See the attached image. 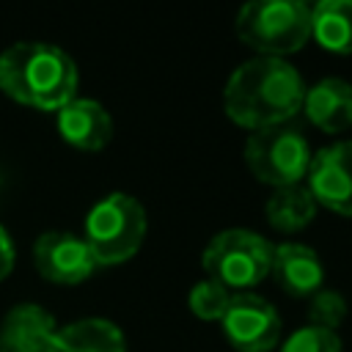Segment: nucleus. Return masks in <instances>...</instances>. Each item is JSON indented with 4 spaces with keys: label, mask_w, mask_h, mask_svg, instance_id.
Wrapping results in <instances>:
<instances>
[{
    "label": "nucleus",
    "mask_w": 352,
    "mask_h": 352,
    "mask_svg": "<svg viewBox=\"0 0 352 352\" xmlns=\"http://www.w3.org/2000/svg\"><path fill=\"white\" fill-rule=\"evenodd\" d=\"M305 88L300 72L286 58L256 55L231 72L223 88V110L250 132L280 126L300 113Z\"/></svg>",
    "instance_id": "nucleus-1"
},
{
    "label": "nucleus",
    "mask_w": 352,
    "mask_h": 352,
    "mask_svg": "<svg viewBox=\"0 0 352 352\" xmlns=\"http://www.w3.org/2000/svg\"><path fill=\"white\" fill-rule=\"evenodd\" d=\"M0 88L22 104L60 110L74 99L77 66L55 44L16 41L0 55Z\"/></svg>",
    "instance_id": "nucleus-2"
},
{
    "label": "nucleus",
    "mask_w": 352,
    "mask_h": 352,
    "mask_svg": "<svg viewBox=\"0 0 352 352\" xmlns=\"http://www.w3.org/2000/svg\"><path fill=\"white\" fill-rule=\"evenodd\" d=\"M236 38L264 58H283L311 38V8L302 0H253L236 11Z\"/></svg>",
    "instance_id": "nucleus-3"
},
{
    "label": "nucleus",
    "mask_w": 352,
    "mask_h": 352,
    "mask_svg": "<svg viewBox=\"0 0 352 352\" xmlns=\"http://www.w3.org/2000/svg\"><path fill=\"white\" fill-rule=\"evenodd\" d=\"M270 264L272 245L250 228H226L214 234L201 253V267L209 280L231 294L258 286L270 275Z\"/></svg>",
    "instance_id": "nucleus-4"
},
{
    "label": "nucleus",
    "mask_w": 352,
    "mask_h": 352,
    "mask_svg": "<svg viewBox=\"0 0 352 352\" xmlns=\"http://www.w3.org/2000/svg\"><path fill=\"white\" fill-rule=\"evenodd\" d=\"M146 236V209L126 192H110L85 217V245L96 264L113 267L138 253Z\"/></svg>",
    "instance_id": "nucleus-5"
},
{
    "label": "nucleus",
    "mask_w": 352,
    "mask_h": 352,
    "mask_svg": "<svg viewBox=\"0 0 352 352\" xmlns=\"http://www.w3.org/2000/svg\"><path fill=\"white\" fill-rule=\"evenodd\" d=\"M248 170L270 187H292L302 184L311 168V143L297 126H270L248 135L242 148Z\"/></svg>",
    "instance_id": "nucleus-6"
},
{
    "label": "nucleus",
    "mask_w": 352,
    "mask_h": 352,
    "mask_svg": "<svg viewBox=\"0 0 352 352\" xmlns=\"http://www.w3.org/2000/svg\"><path fill=\"white\" fill-rule=\"evenodd\" d=\"M228 344L236 352H270L280 341V316L264 297L236 292L220 319Z\"/></svg>",
    "instance_id": "nucleus-7"
},
{
    "label": "nucleus",
    "mask_w": 352,
    "mask_h": 352,
    "mask_svg": "<svg viewBox=\"0 0 352 352\" xmlns=\"http://www.w3.org/2000/svg\"><path fill=\"white\" fill-rule=\"evenodd\" d=\"M308 190L316 206L352 217V140H338L311 157Z\"/></svg>",
    "instance_id": "nucleus-8"
},
{
    "label": "nucleus",
    "mask_w": 352,
    "mask_h": 352,
    "mask_svg": "<svg viewBox=\"0 0 352 352\" xmlns=\"http://www.w3.org/2000/svg\"><path fill=\"white\" fill-rule=\"evenodd\" d=\"M33 261H36V270L47 280L63 283V286H74L85 280L96 267L85 239L66 234V231L41 234L33 245Z\"/></svg>",
    "instance_id": "nucleus-9"
},
{
    "label": "nucleus",
    "mask_w": 352,
    "mask_h": 352,
    "mask_svg": "<svg viewBox=\"0 0 352 352\" xmlns=\"http://www.w3.org/2000/svg\"><path fill=\"white\" fill-rule=\"evenodd\" d=\"M270 275L289 297H311L324 286V267L314 248L300 242H280L272 248Z\"/></svg>",
    "instance_id": "nucleus-10"
},
{
    "label": "nucleus",
    "mask_w": 352,
    "mask_h": 352,
    "mask_svg": "<svg viewBox=\"0 0 352 352\" xmlns=\"http://www.w3.org/2000/svg\"><path fill=\"white\" fill-rule=\"evenodd\" d=\"M300 110L316 129L327 135L352 129V82L341 77H324L314 82L311 88H305Z\"/></svg>",
    "instance_id": "nucleus-11"
},
{
    "label": "nucleus",
    "mask_w": 352,
    "mask_h": 352,
    "mask_svg": "<svg viewBox=\"0 0 352 352\" xmlns=\"http://www.w3.org/2000/svg\"><path fill=\"white\" fill-rule=\"evenodd\" d=\"M58 129L72 146L82 151H99L113 138V118L99 102L74 96L58 110Z\"/></svg>",
    "instance_id": "nucleus-12"
},
{
    "label": "nucleus",
    "mask_w": 352,
    "mask_h": 352,
    "mask_svg": "<svg viewBox=\"0 0 352 352\" xmlns=\"http://www.w3.org/2000/svg\"><path fill=\"white\" fill-rule=\"evenodd\" d=\"M55 336V319L33 302L11 308L0 324V352H47Z\"/></svg>",
    "instance_id": "nucleus-13"
},
{
    "label": "nucleus",
    "mask_w": 352,
    "mask_h": 352,
    "mask_svg": "<svg viewBox=\"0 0 352 352\" xmlns=\"http://www.w3.org/2000/svg\"><path fill=\"white\" fill-rule=\"evenodd\" d=\"M47 352H126V341L118 324L91 316L55 330Z\"/></svg>",
    "instance_id": "nucleus-14"
},
{
    "label": "nucleus",
    "mask_w": 352,
    "mask_h": 352,
    "mask_svg": "<svg viewBox=\"0 0 352 352\" xmlns=\"http://www.w3.org/2000/svg\"><path fill=\"white\" fill-rule=\"evenodd\" d=\"M316 201L305 184H292V187H278L264 204V217L267 223L280 231V234H297L308 228L316 217Z\"/></svg>",
    "instance_id": "nucleus-15"
},
{
    "label": "nucleus",
    "mask_w": 352,
    "mask_h": 352,
    "mask_svg": "<svg viewBox=\"0 0 352 352\" xmlns=\"http://www.w3.org/2000/svg\"><path fill=\"white\" fill-rule=\"evenodd\" d=\"M311 38L336 55H352V0H322L311 6Z\"/></svg>",
    "instance_id": "nucleus-16"
},
{
    "label": "nucleus",
    "mask_w": 352,
    "mask_h": 352,
    "mask_svg": "<svg viewBox=\"0 0 352 352\" xmlns=\"http://www.w3.org/2000/svg\"><path fill=\"white\" fill-rule=\"evenodd\" d=\"M228 300H231V292L206 278V280H198V283L190 289L187 305H190V311H192L198 319L214 322V319H223V314H226V308H228Z\"/></svg>",
    "instance_id": "nucleus-17"
},
{
    "label": "nucleus",
    "mask_w": 352,
    "mask_h": 352,
    "mask_svg": "<svg viewBox=\"0 0 352 352\" xmlns=\"http://www.w3.org/2000/svg\"><path fill=\"white\" fill-rule=\"evenodd\" d=\"M344 316H346V300L341 297V292L322 286L319 292H314L308 297V322L314 327L336 333V327L344 322Z\"/></svg>",
    "instance_id": "nucleus-18"
},
{
    "label": "nucleus",
    "mask_w": 352,
    "mask_h": 352,
    "mask_svg": "<svg viewBox=\"0 0 352 352\" xmlns=\"http://www.w3.org/2000/svg\"><path fill=\"white\" fill-rule=\"evenodd\" d=\"M280 352H341V338L333 330L305 324V327H297L280 344Z\"/></svg>",
    "instance_id": "nucleus-19"
},
{
    "label": "nucleus",
    "mask_w": 352,
    "mask_h": 352,
    "mask_svg": "<svg viewBox=\"0 0 352 352\" xmlns=\"http://www.w3.org/2000/svg\"><path fill=\"white\" fill-rule=\"evenodd\" d=\"M11 267H14V242L6 234V228L0 226V280L11 272Z\"/></svg>",
    "instance_id": "nucleus-20"
}]
</instances>
